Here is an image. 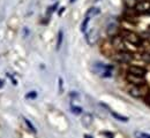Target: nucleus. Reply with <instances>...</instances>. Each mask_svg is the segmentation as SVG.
Wrapping results in <instances>:
<instances>
[{
  "mask_svg": "<svg viewBox=\"0 0 150 138\" xmlns=\"http://www.w3.org/2000/svg\"><path fill=\"white\" fill-rule=\"evenodd\" d=\"M148 93V88L147 84H142V85H133L129 89V95L133 96L134 98H143L146 97Z\"/></svg>",
  "mask_w": 150,
  "mask_h": 138,
  "instance_id": "obj_1",
  "label": "nucleus"
},
{
  "mask_svg": "<svg viewBox=\"0 0 150 138\" xmlns=\"http://www.w3.org/2000/svg\"><path fill=\"white\" fill-rule=\"evenodd\" d=\"M122 38L125 39V41H127L128 44L134 45V46H139L142 44V38L133 31H125L122 35Z\"/></svg>",
  "mask_w": 150,
  "mask_h": 138,
  "instance_id": "obj_2",
  "label": "nucleus"
},
{
  "mask_svg": "<svg viewBox=\"0 0 150 138\" xmlns=\"http://www.w3.org/2000/svg\"><path fill=\"white\" fill-rule=\"evenodd\" d=\"M114 60L120 63H129L133 60V54L129 53L128 51H119V53L115 54Z\"/></svg>",
  "mask_w": 150,
  "mask_h": 138,
  "instance_id": "obj_3",
  "label": "nucleus"
},
{
  "mask_svg": "<svg viewBox=\"0 0 150 138\" xmlns=\"http://www.w3.org/2000/svg\"><path fill=\"white\" fill-rule=\"evenodd\" d=\"M126 81L132 84V85H142V84H147L144 76H139V75H134L128 73L126 75Z\"/></svg>",
  "mask_w": 150,
  "mask_h": 138,
  "instance_id": "obj_4",
  "label": "nucleus"
},
{
  "mask_svg": "<svg viewBox=\"0 0 150 138\" xmlns=\"http://www.w3.org/2000/svg\"><path fill=\"white\" fill-rule=\"evenodd\" d=\"M136 13L139 14H146V13H150V1L148 0H141L136 4L135 8Z\"/></svg>",
  "mask_w": 150,
  "mask_h": 138,
  "instance_id": "obj_5",
  "label": "nucleus"
},
{
  "mask_svg": "<svg viewBox=\"0 0 150 138\" xmlns=\"http://www.w3.org/2000/svg\"><path fill=\"white\" fill-rule=\"evenodd\" d=\"M128 73L134 74V75H139V76H146L147 74V69L144 67H141V66H131L128 68Z\"/></svg>",
  "mask_w": 150,
  "mask_h": 138,
  "instance_id": "obj_6",
  "label": "nucleus"
},
{
  "mask_svg": "<svg viewBox=\"0 0 150 138\" xmlns=\"http://www.w3.org/2000/svg\"><path fill=\"white\" fill-rule=\"evenodd\" d=\"M113 46L118 50V51H127V47H126V41L122 37H114L113 39Z\"/></svg>",
  "mask_w": 150,
  "mask_h": 138,
  "instance_id": "obj_7",
  "label": "nucleus"
},
{
  "mask_svg": "<svg viewBox=\"0 0 150 138\" xmlns=\"http://www.w3.org/2000/svg\"><path fill=\"white\" fill-rule=\"evenodd\" d=\"M62 39H64V32H62V30H60L59 34H58V40H57V50L58 51H59V48L62 44Z\"/></svg>",
  "mask_w": 150,
  "mask_h": 138,
  "instance_id": "obj_8",
  "label": "nucleus"
},
{
  "mask_svg": "<svg viewBox=\"0 0 150 138\" xmlns=\"http://www.w3.org/2000/svg\"><path fill=\"white\" fill-rule=\"evenodd\" d=\"M82 122H83V124H84V125H87V127H88V125H89V124H91V122H93V116H91L90 114L84 115Z\"/></svg>",
  "mask_w": 150,
  "mask_h": 138,
  "instance_id": "obj_9",
  "label": "nucleus"
},
{
  "mask_svg": "<svg viewBox=\"0 0 150 138\" xmlns=\"http://www.w3.org/2000/svg\"><path fill=\"white\" fill-rule=\"evenodd\" d=\"M111 114H112L113 118H117V120H119V121H122V122H127V121H128V118H126V116H122V115H120V114H118V113L111 112Z\"/></svg>",
  "mask_w": 150,
  "mask_h": 138,
  "instance_id": "obj_10",
  "label": "nucleus"
},
{
  "mask_svg": "<svg viewBox=\"0 0 150 138\" xmlns=\"http://www.w3.org/2000/svg\"><path fill=\"white\" fill-rule=\"evenodd\" d=\"M137 2H139L137 0H125L126 6H127L128 8H131V9H134V8H135V6H136Z\"/></svg>",
  "mask_w": 150,
  "mask_h": 138,
  "instance_id": "obj_11",
  "label": "nucleus"
},
{
  "mask_svg": "<svg viewBox=\"0 0 150 138\" xmlns=\"http://www.w3.org/2000/svg\"><path fill=\"white\" fill-rule=\"evenodd\" d=\"M98 13H99V9H98V8H95V7H93V8H90V9L88 11V13H87V15H86V16L91 18V16H94V15L98 14Z\"/></svg>",
  "mask_w": 150,
  "mask_h": 138,
  "instance_id": "obj_12",
  "label": "nucleus"
},
{
  "mask_svg": "<svg viewBox=\"0 0 150 138\" xmlns=\"http://www.w3.org/2000/svg\"><path fill=\"white\" fill-rule=\"evenodd\" d=\"M89 20H90V18L89 16H86V19H84V21H83V23H82V27H81V30L84 32L86 30H87V25H88V22H89Z\"/></svg>",
  "mask_w": 150,
  "mask_h": 138,
  "instance_id": "obj_13",
  "label": "nucleus"
},
{
  "mask_svg": "<svg viewBox=\"0 0 150 138\" xmlns=\"http://www.w3.org/2000/svg\"><path fill=\"white\" fill-rule=\"evenodd\" d=\"M24 122H25V124L28 125V128H29V129H30V130H31L34 134H36V129H35V127H34V125L30 123V121H29V120H27V118H24Z\"/></svg>",
  "mask_w": 150,
  "mask_h": 138,
  "instance_id": "obj_14",
  "label": "nucleus"
},
{
  "mask_svg": "<svg viewBox=\"0 0 150 138\" xmlns=\"http://www.w3.org/2000/svg\"><path fill=\"white\" fill-rule=\"evenodd\" d=\"M71 109H72V112L74 113V114H82V108L81 107H75V106H72L71 107Z\"/></svg>",
  "mask_w": 150,
  "mask_h": 138,
  "instance_id": "obj_15",
  "label": "nucleus"
},
{
  "mask_svg": "<svg viewBox=\"0 0 150 138\" xmlns=\"http://www.w3.org/2000/svg\"><path fill=\"white\" fill-rule=\"evenodd\" d=\"M36 97H37V93H36L35 91H31V92H29V93L25 96L27 99H35Z\"/></svg>",
  "mask_w": 150,
  "mask_h": 138,
  "instance_id": "obj_16",
  "label": "nucleus"
},
{
  "mask_svg": "<svg viewBox=\"0 0 150 138\" xmlns=\"http://www.w3.org/2000/svg\"><path fill=\"white\" fill-rule=\"evenodd\" d=\"M137 136H140V137H149L150 138V134H144V132H139V134H136Z\"/></svg>",
  "mask_w": 150,
  "mask_h": 138,
  "instance_id": "obj_17",
  "label": "nucleus"
},
{
  "mask_svg": "<svg viewBox=\"0 0 150 138\" xmlns=\"http://www.w3.org/2000/svg\"><path fill=\"white\" fill-rule=\"evenodd\" d=\"M102 76L103 77H111V71H104Z\"/></svg>",
  "mask_w": 150,
  "mask_h": 138,
  "instance_id": "obj_18",
  "label": "nucleus"
},
{
  "mask_svg": "<svg viewBox=\"0 0 150 138\" xmlns=\"http://www.w3.org/2000/svg\"><path fill=\"white\" fill-rule=\"evenodd\" d=\"M57 7H58V4H54V5H53V6H52V7L50 8V11H49V13H53V12L56 11V8H57Z\"/></svg>",
  "mask_w": 150,
  "mask_h": 138,
  "instance_id": "obj_19",
  "label": "nucleus"
},
{
  "mask_svg": "<svg viewBox=\"0 0 150 138\" xmlns=\"http://www.w3.org/2000/svg\"><path fill=\"white\" fill-rule=\"evenodd\" d=\"M102 134H103L104 136H106V137H111V138L113 137V134H111V132H108V131H103Z\"/></svg>",
  "mask_w": 150,
  "mask_h": 138,
  "instance_id": "obj_20",
  "label": "nucleus"
},
{
  "mask_svg": "<svg viewBox=\"0 0 150 138\" xmlns=\"http://www.w3.org/2000/svg\"><path fill=\"white\" fill-rule=\"evenodd\" d=\"M59 86H60V92H62V78H59Z\"/></svg>",
  "mask_w": 150,
  "mask_h": 138,
  "instance_id": "obj_21",
  "label": "nucleus"
},
{
  "mask_svg": "<svg viewBox=\"0 0 150 138\" xmlns=\"http://www.w3.org/2000/svg\"><path fill=\"white\" fill-rule=\"evenodd\" d=\"M64 11H65V8H64V7H62V8H60V11H59V15H61Z\"/></svg>",
  "mask_w": 150,
  "mask_h": 138,
  "instance_id": "obj_22",
  "label": "nucleus"
},
{
  "mask_svg": "<svg viewBox=\"0 0 150 138\" xmlns=\"http://www.w3.org/2000/svg\"><path fill=\"white\" fill-rule=\"evenodd\" d=\"M2 86H4V82H2V81H1V79H0V89H1V88H2Z\"/></svg>",
  "mask_w": 150,
  "mask_h": 138,
  "instance_id": "obj_23",
  "label": "nucleus"
},
{
  "mask_svg": "<svg viewBox=\"0 0 150 138\" xmlns=\"http://www.w3.org/2000/svg\"><path fill=\"white\" fill-rule=\"evenodd\" d=\"M74 1H75V0H71V2H74Z\"/></svg>",
  "mask_w": 150,
  "mask_h": 138,
  "instance_id": "obj_24",
  "label": "nucleus"
}]
</instances>
